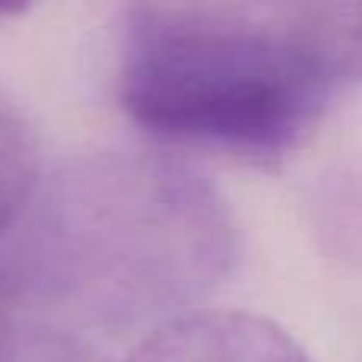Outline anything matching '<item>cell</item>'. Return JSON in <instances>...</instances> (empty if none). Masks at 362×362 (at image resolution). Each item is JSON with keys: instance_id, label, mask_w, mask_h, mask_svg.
I'll list each match as a JSON object with an SVG mask.
<instances>
[{"instance_id": "obj_7", "label": "cell", "mask_w": 362, "mask_h": 362, "mask_svg": "<svg viewBox=\"0 0 362 362\" xmlns=\"http://www.w3.org/2000/svg\"><path fill=\"white\" fill-rule=\"evenodd\" d=\"M359 54H362V51H359Z\"/></svg>"}, {"instance_id": "obj_3", "label": "cell", "mask_w": 362, "mask_h": 362, "mask_svg": "<svg viewBox=\"0 0 362 362\" xmlns=\"http://www.w3.org/2000/svg\"><path fill=\"white\" fill-rule=\"evenodd\" d=\"M124 362H315L280 325L248 312L194 308L140 337Z\"/></svg>"}, {"instance_id": "obj_2", "label": "cell", "mask_w": 362, "mask_h": 362, "mask_svg": "<svg viewBox=\"0 0 362 362\" xmlns=\"http://www.w3.org/2000/svg\"><path fill=\"white\" fill-rule=\"evenodd\" d=\"M350 70L299 25L216 0H144L124 23L118 102L163 146L276 169Z\"/></svg>"}, {"instance_id": "obj_6", "label": "cell", "mask_w": 362, "mask_h": 362, "mask_svg": "<svg viewBox=\"0 0 362 362\" xmlns=\"http://www.w3.org/2000/svg\"><path fill=\"white\" fill-rule=\"evenodd\" d=\"M0 362H16V353H13V344L4 327H0Z\"/></svg>"}, {"instance_id": "obj_5", "label": "cell", "mask_w": 362, "mask_h": 362, "mask_svg": "<svg viewBox=\"0 0 362 362\" xmlns=\"http://www.w3.org/2000/svg\"><path fill=\"white\" fill-rule=\"evenodd\" d=\"M29 6H32V0H0V23L23 16Z\"/></svg>"}, {"instance_id": "obj_4", "label": "cell", "mask_w": 362, "mask_h": 362, "mask_svg": "<svg viewBox=\"0 0 362 362\" xmlns=\"http://www.w3.org/2000/svg\"><path fill=\"white\" fill-rule=\"evenodd\" d=\"M42 172L35 127L0 93V235L19 219Z\"/></svg>"}, {"instance_id": "obj_1", "label": "cell", "mask_w": 362, "mask_h": 362, "mask_svg": "<svg viewBox=\"0 0 362 362\" xmlns=\"http://www.w3.org/2000/svg\"><path fill=\"white\" fill-rule=\"evenodd\" d=\"M238 261L226 197L172 153H86L42 172L0 235V302L102 331L200 308Z\"/></svg>"}]
</instances>
